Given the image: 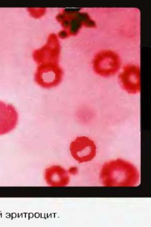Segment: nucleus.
Instances as JSON below:
<instances>
[{
  "label": "nucleus",
  "instance_id": "1",
  "mask_svg": "<svg viewBox=\"0 0 151 227\" xmlns=\"http://www.w3.org/2000/svg\"><path fill=\"white\" fill-rule=\"evenodd\" d=\"M100 176L103 184L106 186H132L138 181L139 173L131 163L118 158L105 162L101 168Z\"/></svg>",
  "mask_w": 151,
  "mask_h": 227
},
{
  "label": "nucleus",
  "instance_id": "2",
  "mask_svg": "<svg viewBox=\"0 0 151 227\" xmlns=\"http://www.w3.org/2000/svg\"><path fill=\"white\" fill-rule=\"evenodd\" d=\"M121 65V60L119 55L109 50L98 52L92 61V68L94 73L103 78H110L118 74Z\"/></svg>",
  "mask_w": 151,
  "mask_h": 227
},
{
  "label": "nucleus",
  "instance_id": "3",
  "mask_svg": "<svg viewBox=\"0 0 151 227\" xmlns=\"http://www.w3.org/2000/svg\"><path fill=\"white\" fill-rule=\"evenodd\" d=\"M119 84L127 94L136 95L140 91V70L139 66L129 63L125 65L118 74Z\"/></svg>",
  "mask_w": 151,
  "mask_h": 227
},
{
  "label": "nucleus",
  "instance_id": "4",
  "mask_svg": "<svg viewBox=\"0 0 151 227\" xmlns=\"http://www.w3.org/2000/svg\"><path fill=\"white\" fill-rule=\"evenodd\" d=\"M69 150L73 157L79 163L92 160L96 155V146L94 141L86 136L77 137L70 143Z\"/></svg>",
  "mask_w": 151,
  "mask_h": 227
},
{
  "label": "nucleus",
  "instance_id": "5",
  "mask_svg": "<svg viewBox=\"0 0 151 227\" xmlns=\"http://www.w3.org/2000/svg\"><path fill=\"white\" fill-rule=\"evenodd\" d=\"M63 76V71L58 64H43L38 66L35 74V80L41 87L49 88L59 85Z\"/></svg>",
  "mask_w": 151,
  "mask_h": 227
},
{
  "label": "nucleus",
  "instance_id": "6",
  "mask_svg": "<svg viewBox=\"0 0 151 227\" xmlns=\"http://www.w3.org/2000/svg\"><path fill=\"white\" fill-rule=\"evenodd\" d=\"M18 113L12 105L0 101V135L9 133L16 127Z\"/></svg>",
  "mask_w": 151,
  "mask_h": 227
},
{
  "label": "nucleus",
  "instance_id": "7",
  "mask_svg": "<svg viewBox=\"0 0 151 227\" xmlns=\"http://www.w3.org/2000/svg\"><path fill=\"white\" fill-rule=\"evenodd\" d=\"M44 177L47 184L52 186H65L70 180L67 171L58 165H53L46 169Z\"/></svg>",
  "mask_w": 151,
  "mask_h": 227
}]
</instances>
